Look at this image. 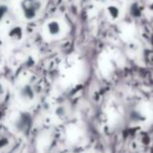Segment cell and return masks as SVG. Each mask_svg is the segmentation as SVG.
<instances>
[{"label":"cell","instance_id":"cell-1","mask_svg":"<svg viewBox=\"0 0 153 153\" xmlns=\"http://www.w3.org/2000/svg\"><path fill=\"white\" fill-rule=\"evenodd\" d=\"M47 0H13L10 10L20 23H31L40 19L46 8Z\"/></svg>","mask_w":153,"mask_h":153},{"label":"cell","instance_id":"cell-2","mask_svg":"<svg viewBox=\"0 0 153 153\" xmlns=\"http://www.w3.org/2000/svg\"><path fill=\"white\" fill-rule=\"evenodd\" d=\"M25 32L22 23L10 19L0 21V44L17 45L24 40Z\"/></svg>","mask_w":153,"mask_h":153},{"label":"cell","instance_id":"cell-3","mask_svg":"<svg viewBox=\"0 0 153 153\" xmlns=\"http://www.w3.org/2000/svg\"><path fill=\"white\" fill-rule=\"evenodd\" d=\"M41 38L46 42H55L66 36L68 33L67 23L57 17H50L43 22L41 26Z\"/></svg>","mask_w":153,"mask_h":153}]
</instances>
